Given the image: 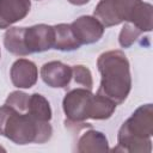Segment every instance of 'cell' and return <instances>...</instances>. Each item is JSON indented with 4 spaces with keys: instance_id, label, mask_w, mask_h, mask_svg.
<instances>
[{
    "instance_id": "8fae6325",
    "label": "cell",
    "mask_w": 153,
    "mask_h": 153,
    "mask_svg": "<svg viewBox=\"0 0 153 153\" xmlns=\"http://www.w3.org/2000/svg\"><path fill=\"white\" fill-rule=\"evenodd\" d=\"M76 143V152L79 153L109 151V142L106 136L102 131L94 129H88L84 131Z\"/></svg>"
},
{
    "instance_id": "2e32d148",
    "label": "cell",
    "mask_w": 153,
    "mask_h": 153,
    "mask_svg": "<svg viewBox=\"0 0 153 153\" xmlns=\"http://www.w3.org/2000/svg\"><path fill=\"white\" fill-rule=\"evenodd\" d=\"M72 81L76 85L75 87H84L87 90L93 88V78L91 71L84 65L72 66Z\"/></svg>"
},
{
    "instance_id": "3957f363",
    "label": "cell",
    "mask_w": 153,
    "mask_h": 153,
    "mask_svg": "<svg viewBox=\"0 0 153 153\" xmlns=\"http://www.w3.org/2000/svg\"><path fill=\"white\" fill-rule=\"evenodd\" d=\"M117 104L111 99L93 94L91 90L74 87L62 100V109L68 123L82 124L86 120H108L112 116Z\"/></svg>"
},
{
    "instance_id": "e0dca14e",
    "label": "cell",
    "mask_w": 153,
    "mask_h": 153,
    "mask_svg": "<svg viewBox=\"0 0 153 153\" xmlns=\"http://www.w3.org/2000/svg\"><path fill=\"white\" fill-rule=\"evenodd\" d=\"M141 33L142 32L135 25H133L129 22H124V25L118 35V43L122 48H130Z\"/></svg>"
},
{
    "instance_id": "ac0fdd59",
    "label": "cell",
    "mask_w": 153,
    "mask_h": 153,
    "mask_svg": "<svg viewBox=\"0 0 153 153\" xmlns=\"http://www.w3.org/2000/svg\"><path fill=\"white\" fill-rule=\"evenodd\" d=\"M68 2H71L72 5H76V6H81V5H85L87 4L90 0H67Z\"/></svg>"
},
{
    "instance_id": "6da1fadb",
    "label": "cell",
    "mask_w": 153,
    "mask_h": 153,
    "mask_svg": "<svg viewBox=\"0 0 153 153\" xmlns=\"http://www.w3.org/2000/svg\"><path fill=\"white\" fill-rule=\"evenodd\" d=\"M97 68L100 73V84L97 93L104 96L117 105L122 104L131 90L130 65L121 50H109L97 59Z\"/></svg>"
},
{
    "instance_id": "ba28073f",
    "label": "cell",
    "mask_w": 153,
    "mask_h": 153,
    "mask_svg": "<svg viewBox=\"0 0 153 153\" xmlns=\"http://www.w3.org/2000/svg\"><path fill=\"white\" fill-rule=\"evenodd\" d=\"M41 78L49 87L67 88L72 82V66L61 61H49L41 67Z\"/></svg>"
},
{
    "instance_id": "7c38bea8",
    "label": "cell",
    "mask_w": 153,
    "mask_h": 153,
    "mask_svg": "<svg viewBox=\"0 0 153 153\" xmlns=\"http://www.w3.org/2000/svg\"><path fill=\"white\" fill-rule=\"evenodd\" d=\"M53 27H54V45H53L54 49L61 51H73L81 47L71 29V24L61 23L53 25Z\"/></svg>"
},
{
    "instance_id": "4fadbf2b",
    "label": "cell",
    "mask_w": 153,
    "mask_h": 153,
    "mask_svg": "<svg viewBox=\"0 0 153 153\" xmlns=\"http://www.w3.org/2000/svg\"><path fill=\"white\" fill-rule=\"evenodd\" d=\"M153 7L148 2H143L142 0L136 5L133 11L130 19L128 20L133 25H135L142 33L149 32L153 29V16H152Z\"/></svg>"
},
{
    "instance_id": "5bb4252c",
    "label": "cell",
    "mask_w": 153,
    "mask_h": 153,
    "mask_svg": "<svg viewBox=\"0 0 153 153\" xmlns=\"http://www.w3.org/2000/svg\"><path fill=\"white\" fill-rule=\"evenodd\" d=\"M24 30L25 27H10L4 35V45L7 51L17 56L29 55L24 43Z\"/></svg>"
},
{
    "instance_id": "9a60e30c",
    "label": "cell",
    "mask_w": 153,
    "mask_h": 153,
    "mask_svg": "<svg viewBox=\"0 0 153 153\" xmlns=\"http://www.w3.org/2000/svg\"><path fill=\"white\" fill-rule=\"evenodd\" d=\"M26 114L31 115L32 117L39 121H47V122H49L53 117L50 103L44 96L39 93H32L29 96Z\"/></svg>"
},
{
    "instance_id": "d6986e66",
    "label": "cell",
    "mask_w": 153,
    "mask_h": 153,
    "mask_svg": "<svg viewBox=\"0 0 153 153\" xmlns=\"http://www.w3.org/2000/svg\"><path fill=\"white\" fill-rule=\"evenodd\" d=\"M0 57H1V51H0Z\"/></svg>"
},
{
    "instance_id": "8992f818",
    "label": "cell",
    "mask_w": 153,
    "mask_h": 153,
    "mask_svg": "<svg viewBox=\"0 0 153 153\" xmlns=\"http://www.w3.org/2000/svg\"><path fill=\"white\" fill-rule=\"evenodd\" d=\"M24 43L29 55L51 49L54 45V27L48 24H36L25 27Z\"/></svg>"
},
{
    "instance_id": "52a82bcc",
    "label": "cell",
    "mask_w": 153,
    "mask_h": 153,
    "mask_svg": "<svg viewBox=\"0 0 153 153\" xmlns=\"http://www.w3.org/2000/svg\"><path fill=\"white\" fill-rule=\"evenodd\" d=\"M71 29L80 45L98 42L105 30L103 24L94 16H81L76 18L71 23Z\"/></svg>"
},
{
    "instance_id": "5b68a950",
    "label": "cell",
    "mask_w": 153,
    "mask_h": 153,
    "mask_svg": "<svg viewBox=\"0 0 153 153\" xmlns=\"http://www.w3.org/2000/svg\"><path fill=\"white\" fill-rule=\"evenodd\" d=\"M141 0H99L93 10V16L104 27L128 22L134 8Z\"/></svg>"
},
{
    "instance_id": "9c48e42d",
    "label": "cell",
    "mask_w": 153,
    "mask_h": 153,
    "mask_svg": "<svg viewBox=\"0 0 153 153\" xmlns=\"http://www.w3.org/2000/svg\"><path fill=\"white\" fill-rule=\"evenodd\" d=\"M10 76L13 86L18 88H31L37 82L38 69L31 60L18 59L11 66Z\"/></svg>"
},
{
    "instance_id": "277c9868",
    "label": "cell",
    "mask_w": 153,
    "mask_h": 153,
    "mask_svg": "<svg viewBox=\"0 0 153 153\" xmlns=\"http://www.w3.org/2000/svg\"><path fill=\"white\" fill-rule=\"evenodd\" d=\"M153 135V105L151 103L140 105L129 118H127L117 134L115 152L149 153L152 151Z\"/></svg>"
},
{
    "instance_id": "30bf717a",
    "label": "cell",
    "mask_w": 153,
    "mask_h": 153,
    "mask_svg": "<svg viewBox=\"0 0 153 153\" xmlns=\"http://www.w3.org/2000/svg\"><path fill=\"white\" fill-rule=\"evenodd\" d=\"M30 10V0H0V29H7L23 20Z\"/></svg>"
},
{
    "instance_id": "7a4b0ae2",
    "label": "cell",
    "mask_w": 153,
    "mask_h": 153,
    "mask_svg": "<svg viewBox=\"0 0 153 153\" xmlns=\"http://www.w3.org/2000/svg\"><path fill=\"white\" fill-rule=\"evenodd\" d=\"M0 135L17 145L45 143L51 139L53 127L47 121L18 112L4 104L0 106Z\"/></svg>"
}]
</instances>
